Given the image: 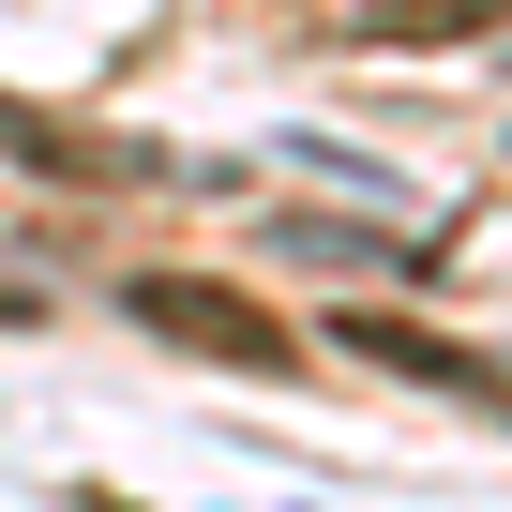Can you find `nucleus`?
<instances>
[{
	"label": "nucleus",
	"mask_w": 512,
	"mask_h": 512,
	"mask_svg": "<svg viewBox=\"0 0 512 512\" xmlns=\"http://www.w3.org/2000/svg\"><path fill=\"white\" fill-rule=\"evenodd\" d=\"M332 347H347V362H377V377H422V392H467V407H512V377H497L482 347L422 332V317H332Z\"/></svg>",
	"instance_id": "2"
},
{
	"label": "nucleus",
	"mask_w": 512,
	"mask_h": 512,
	"mask_svg": "<svg viewBox=\"0 0 512 512\" xmlns=\"http://www.w3.org/2000/svg\"><path fill=\"white\" fill-rule=\"evenodd\" d=\"M0 166H31V181H61V196H91V181H151V151L76 136V121H46V106H16V91H0Z\"/></svg>",
	"instance_id": "3"
},
{
	"label": "nucleus",
	"mask_w": 512,
	"mask_h": 512,
	"mask_svg": "<svg viewBox=\"0 0 512 512\" xmlns=\"http://www.w3.org/2000/svg\"><path fill=\"white\" fill-rule=\"evenodd\" d=\"M31 317H46V302H31V287H16V272H0V332H31Z\"/></svg>",
	"instance_id": "5"
},
{
	"label": "nucleus",
	"mask_w": 512,
	"mask_h": 512,
	"mask_svg": "<svg viewBox=\"0 0 512 512\" xmlns=\"http://www.w3.org/2000/svg\"><path fill=\"white\" fill-rule=\"evenodd\" d=\"M121 302H136L166 347H211V362H241V377H287V362H302V347L256 317V302H226V287H196V272H136Z\"/></svg>",
	"instance_id": "1"
},
{
	"label": "nucleus",
	"mask_w": 512,
	"mask_h": 512,
	"mask_svg": "<svg viewBox=\"0 0 512 512\" xmlns=\"http://www.w3.org/2000/svg\"><path fill=\"white\" fill-rule=\"evenodd\" d=\"M347 31L362 46H482V31H512V0H362Z\"/></svg>",
	"instance_id": "4"
}]
</instances>
